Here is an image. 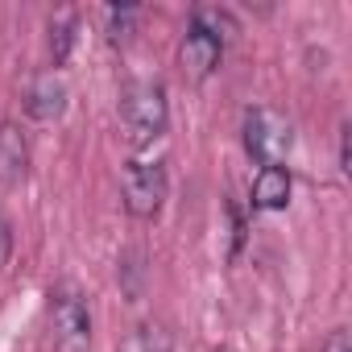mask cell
Segmentation results:
<instances>
[{
  "label": "cell",
  "instance_id": "6da1fadb",
  "mask_svg": "<svg viewBox=\"0 0 352 352\" xmlns=\"http://www.w3.org/2000/svg\"><path fill=\"white\" fill-rule=\"evenodd\" d=\"M120 120L133 145H149L170 124V104L162 83H129L120 96Z\"/></svg>",
  "mask_w": 352,
  "mask_h": 352
},
{
  "label": "cell",
  "instance_id": "7a4b0ae2",
  "mask_svg": "<svg viewBox=\"0 0 352 352\" xmlns=\"http://www.w3.org/2000/svg\"><path fill=\"white\" fill-rule=\"evenodd\" d=\"M50 340L54 352H87L91 348V307L75 286L50 290Z\"/></svg>",
  "mask_w": 352,
  "mask_h": 352
},
{
  "label": "cell",
  "instance_id": "3957f363",
  "mask_svg": "<svg viewBox=\"0 0 352 352\" xmlns=\"http://www.w3.org/2000/svg\"><path fill=\"white\" fill-rule=\"evenodd\" d=\"M245 153L261 166H282L290 145H294V129L286 116H278L274 108H249L245 112Z\"/></svg>",
  "mask_w": 352,
  "mask_h": 352
},
{
  "label": "cell",
  "instance_id": "277c9868",
  "mask_svg": "<svg viewBox=\"0 0 352 352\" xmlns=\"http://www.w3.org/2000/svg\"><path fill=\"white\" fill-rule=\"evenodd\" d=\"M166 166L162 162H129L124 166V212L133 220H153L166 204Z\"/></svg>",
  "mask_w": 352,
  "mask_h": 352
},
{
  "label": "cell",
  "instance_id": "5b68a950",
  "mask_svg": "<svg viewBox=\"0 0 352 352\" xmlns=\"http://www.w3.org/2000/svg\"><path fill=\"white\" fill-rule=\"evenodd\" d=\"M220 58H224V38H216L208 25L191 21L187 38H183V46H179V67H183V75L199 83V79L216 75Z\"/></svg>",
  "mask_w": 352,
  "mask_h": 352
},
{
  "label": "cell",
  "instance_id": "8992f818",
  "mask_svg": "<svg viewBox=\"0 0 352 352\" xmlns=\"http://www.w3.org/2000/svg\"><path fill=\"white\" fill-rule=\"evenodd\" d=\"M25 112L38 124H54L67 112V83H63V75H54V71L34 75L30 79V91H25Z\"/></svg>",
  "mask_w": 352,
  "mask_h": 352
},
{
  "label": "cell",
  "instance_id": "52a82bcc",
  "mask_svg": "<svg viewBox=\"0 0 352 352\" xmlns=\"http://www.w3.org/2000/svg\"><path fill=\"white\" fill-rule=\"evenodd\" d=\"M25 174H30V141L9 120L0 124V187H17Z\"/></svg>",
  "mask_w": 352,
  "mask_h": 352
},
{
  "label": "cell",
  "instance_id": "ba28073f",
  "mask_svg": "<svg viewBox=\"0 0 352 352\" xmlns=\"http://www.w3.org/2000/svg\"><path fill=\"white\" fill-rule=\"evenodd\" d=\"M249 204L257 212H282L290 204V170L286 166H261L249 187Z\"/></svg>",
  "mask_w": 352,
  "mask_h": 352
},
{
  "label": "cell",
  "instance_id": "9c48e42d",
  "mask_svg": "<svg viewBox=\"0 0 352 352\" xmlns=\"http://www.w3.org/2000/svg\"><path fill=\"white\" fill-rule=\"evenodd\" d=\"M120 352H170V336L157 323H141L120 340Z\"/></svg>",
  "mask_w": 352,
  "mask_h": 352
},
{
  "label": "cell",
  "instance_id": "30bf717a",
  "mask_svg": "<svg viewBox=\"0 0 352 352\" xmlns=\"http://www.w3.org/2000/svg\"><path fill=\"white\" fill-rule=\"evenodd\" d=\"M71 46H75V17H71V13H58V17L50 21V54H54V67L67 63Z\"/></svg>",
  "mask_w": 352,
  "mask_h": 352
},
{
  "label": "cell",
  "instance_id": "8fae6325",
  "mask_svg": "<svg viewBox=\"0 0 352 352\" xmlns=\"http://www.w3.org/2000/svg\"><path fill=\"white\" fill-rule=\"evenodd\" d=\"M133 30H137V9L133 5H112L108 9V42L112 46H129Z\"/></svg>",
  "mask_w": 352,
  "mask_h": 352
},
{
  "label": "cell",
  "instance_id": "7c38bea8",
  "mask_svg": "<svg viewBox=\"0 0 352 352\" xmlns=\"http://www.w3.org/2000/svg\"><path fill=\"white\" fill-rule=\"evenodd\" d=\"M9 253H13V228H9L5 216H0V265L9 261Z\"/></svg>",
  "mask_w": 352,
  "mask_h": 352
},
{
  "label": "cell",
  "instance_id": "4fadbf2b",
  "mask_svg": "<svg viewBox=\"0 0 352 352\" xmlns=\"http://www.w3.org/2000/svg\"><path fill=\"white\" fill-rule=\"evenodd\" d=\"M323 352H352L348 331H331V336H327V344H323Z\"/></svg>",
  "mask_w": 352,
  "mask_h": 352
},
{
  "label": "cell",
  "instance_id": "5bb4252c",
  "mask_svg": "<svg viewBox=\"0 0 352 352\" xmlns=\"http://www.w3.org/2000/svg\"><path fill=\"white\" fill-rule=\"evenodd\" d=\"M348 133H352V129L344 124V129H340V170H344V174H348Z\"/></svg>",
  "mask_w": 352,
  "mask_h": 352
}]
</instances>
